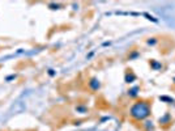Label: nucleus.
<instances>
[{
    "label": "nucleus",
    "mask_w": 175,
    "mask_h": 131,
    "mask_svg": "<svg viewBox=\"0 0 175 131\" xmlns=\"http://www.w3.org/2000/svg\"><path fill=\"white\" fill-rule=\"evenodd\" d=\"M129 113H131V117L135 118L136 121H142L150 115V106H149V104L145 101L136 102V104L131 107Z\"/></svg>",
    "instance_id": "1"
},
{
    "label": "nucleus",
    "mask_w": 175,
    "mask_h": 131,
    "mask_svg": "<svg viewBox=\"0 0 175 131\" xmlns=\"http://www.w3.org/2000/svg\"><path fill=\"white\" fill-rule=\"evenodd\" d=\"M48 7L51 8V9H57V8H59V5H57V4H48Z\"/></svg>",
    "instance_id": "8"
},
{
    "label": "nucleus",
    "mask_w": 175,
    "mask_h": 131,
    "mask_svg": "<svg viewBox=\"0 0 175 131\" xmlns=\"http://www.w3.org/2000/svg\"><path fill=\"white\" fill-rule=\"evenodd\" d=\"M16 77H17V75H16V73H13V75H9V76H7V77H5V81H10V80H15Z\"/></svg>",
    "instance_id": "4"
},
{
    "label": "nucleus",
    "mask_w": 175,
    "mask_h": 131,
    "mask_svg": "<svg viewBox=\"0 0 175 131\" xmlns=\"http://www.w3.org/2000/svg\"><path fill=\"white\" fill-rule=\"evenodd\" d=\"M89 86H90L91 91H98V89L101 88V83H99L97 79H91V80L89 81Z\"/></svg>",
    "instance_id": "2"
},
{
    "label": "nucleus",
    "mask_w": 175,
    "mask_h": 131,
    "mask_svg": "<svg viewBox=\"0 0 175 131\" xmlns=\"http://www.w3.org/2000/svg\"><path fill=\"white\" fill-rule=\"evenodd\" d=\"M47 73H48L50 76H55V75H56V72H55V70H52V68H50V70L47 71Z\"/></svg>",
    "instance_id": "7"
},
{
    "label": "nucleus",
    "mask_w": 175,
    "mask_h": 131,
    "mask_svg": "<svg viewBox=\"0 0 175 131\" xmlns=\"http://www.w3.org/2000/svg\"><path fill=\"white\" fill-rule=\"evenodd\" d=\"M76 110H77V111H81V113H86V111H88V109H86L85 106H77V107H76Z\"/></svg>",
    "instance_id": "5"
},
{
    "label": "nucleus",
    "mask_w": 175,
    "mask_h": 131,
    "mask_svg": "<svg viewBox=\"0 0 175 131\" xmlns=\"http://www.w3.org/2000/svg\"><path fill=\"white\" fill-rule=\"evenodd\" d=\"M136 91H137V88H133V89H131V91L128 92V94H129L131 97H135L136 94H137V92H136Z\"/></svg>",
    "instance_id": "3"
},
{
    "label": "nucleus",
    "mask_w": 175,
    "mask_h": 131,
    "mask_svg": "<svg viewBox=\"0 0 175 131\" xmlns=\"http://www.w3.org/2000/svg\"><path fill=\"white\" fill-rule=\"evenodd\" d=\"M133 79H135V76H133V75H127V76H125V81H127V83H132Z\"/></svg>",
    "instance_id": "6"
}]
</instances>
